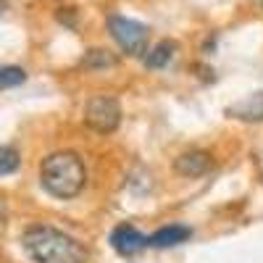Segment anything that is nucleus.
Masks as SVG:
<instances>
[{"mask_svg":"<svg viewBox=\"0 0 263 263\" xmlns=\"http://www.w3.org/2000/svg\"><path fill=\"white\" fill-rule=\"evenodd\" d=\"M213 168V158L208 156L205 150H190V153H182V156L174 161V171L182 174L187 179H197L208 174Z\"/></svg>","mask_w":263,"mask_h":263,"instance_id":"obj_6","label":"nucleus"},{"mask_svg":"<svg viewBox=\"0 0 263 263\" xmlns=\"http://www.w3.org/2000/svg\"><path fill=\"white\" fill-rule=\"evenodd\" d=\"M192 237V229L190 227H182V224H168V227H161L158 232H153L147 237V245L150 248H174V245H182Z\"/></svg>","mask_w":263,"mask_h":263,"instance_id":"obj_8","label":"nucleus"},{"mask_svg":"<svg viewBox=\"0 0 263 263\" xmlns=\"http://www.w3.org/2000/svg\"><path fill=\"white\" fill-rule=\"evenodd\" d=\"M108 242H111V248L119 253V255H135L140 253L142 248H147V237L137 229V227H132V224H119L111 237H108Z\"/></svg>","mask_w":263,"mask_h":263,"instance_id":"obj_5","label":"nucleus"},{"mask_svg":"<svg viewBox=\"0 0 263 263\" xmlns=\"http://www.w3.org/2000/svg\"><path fill=\"white\" fill-rule=\"evenodd\" d=\"M227 116L229 119H237V121H245V124L263 121V92H253L245 100L229 105L227 108Z\"/></svg>","mask_w":263,"mask_h":263,"instance_id":"obj_7","label":"nucleus"},{"mask_svg":"<svg viewBox=\"0 0 263 263\" xmlns=\"http://www.w3.org/2000/svg\"><path fill=\"white\" fill-rule=\"evenodd\" d=\"M6 11V3H3V0H0V13H3Z\"/></svg>","mask_w":263,"mask_h":263,"instance_id":"obj_14","label":"nucleus"},{"mask_svg":"<svg viewBox=\"0 0 263 263\" xmlns=\"http://www.w3.org/2000/svg\"><path fill=\"white\" fill-rule=\"evenodd\" d=\"M58 21L74 29V27H77V11H74V8H61V11H58Z\"/></svg>","mask_w":263,"mask_h":263,"instance_id":"obj_13","label":"nucleus"},{"mask_svg":"<svg viewBox=\"0 0 263 263\" xmlns=\"http://www.w3.org/2000/svg\"><path fill=\"white\" fill-rule=\"evenodd\" d=\"M27 82V71L21 66H0V90H11Z\"/></svg>","mask_w":263,"mask_h":263,"instance_id":"obj_11","label":"nucleus"},{"mask_svg":"<svg viewBox=\"0 0 263 263\" xmlns=\"http://www.w3.org/2000/svg\"><path fill=\"white\" fill-rule=\"evenodd\" d=\"M174 50H177V45H174L171 40H161L158 45H153V48L142 55V61H145L147 69H163V66L171 61Z\"/></svg>","mask_w":263,"mask_h":263,"instance_id":"obj_9","label":"nucleus"},{"mask_svg":"<svg viewBox=\"0 0 263 263\" xmlns=\"http://www.w3.org/2000/svg\"><path fill=\"white\" fill-rule=\"evenodd\" d=\"M84 124L98 135H111L121 124V105L116 98L98 95L92 100H87L84 105Z\"/></svg>","mask_w":263,"mask_h":263,"instance_id":"obj_4","label":"nucleus"},{"mask_svg":"<svg viewBox=\"0 0 263 263\" xmlns=\"http://www.w3.org/2000/svg\"><path fill=\"white\" fill-rule=\"evenodd\" d=\"M105 27H108V32H111V37L116 40V45L126 55L142 58L147 53V27L142 24V21L111 13V16L105 18Z\"/></svg>","mask_w":263,"mask_h":263,"instance_id":"obj_3","label":"nucleus"},{"mask_svg":"<svg viewBox=\"0 0 263 263\" xmlns=\"http://www.w3.org/2000/svg\"><path fill=\"white\" fill-rule=\"evenodd\" d=\"M21 248L34 263H87L90 250L77 237L48 224H32L21 234Z\"/></svg>","mask_w":263,"mask_h":263,"instance_id":"obj_1","label":"nucleus"},{"mask_svg":"<svg viewBox=\"0 0 263 263\" xmlns=\"http://www.w3.org/2000/svg\"><path fill=\"white\" fill-rule=\"evenodd\" d=\"M258 3H260V6H263V0H258Z\"/></svg>","mask_w":263,"mask_h":263,"instance_id":"obj_15","label":"nucleus"},{"mask_svg":"<svg viewBox=\"0 0 263 263\" xmlns=\"http://www.w3.org/2000/svg\"><path fill=\"white\" fill-rule=\"evenodd\" d=\"M87 182V168L82 158L71 150H58L42 161L40 166V184L48 195L58 200H71L84 190Z\"/></svg>","mask_w":263,"mask_h":263,"instance_id":"obj_2","label":"nucleus"},{"mask_svg":"<svg viewBox=\"0 0 263 263\" xmlns=\"http://www.w3.org/2000/svg\"><path fill=\"white\" fill-rule=\"evenodd\" d=\"M21 166L18 153L11 145H0V177H8V174H16Z\"/></svg>","mask_w":263,"mask_h":263,"instance_id":"obj_12","label":"nucleus"},{"mask_svg":"<svg viewBox=\"0 0 263 263\" xmlns=\"http://www.w3.org/2000/svg\"><path fill=\"white\" fill-rule=\"evenodd\" d=\"M116 63V55H111V50H103V48H92L87 50L82 58L84 69H108V66Z\"/></svg>","mask_w":263,"mask_h":263,"instance_id":"obj_10","label":"nucleus"}]
</instances>
